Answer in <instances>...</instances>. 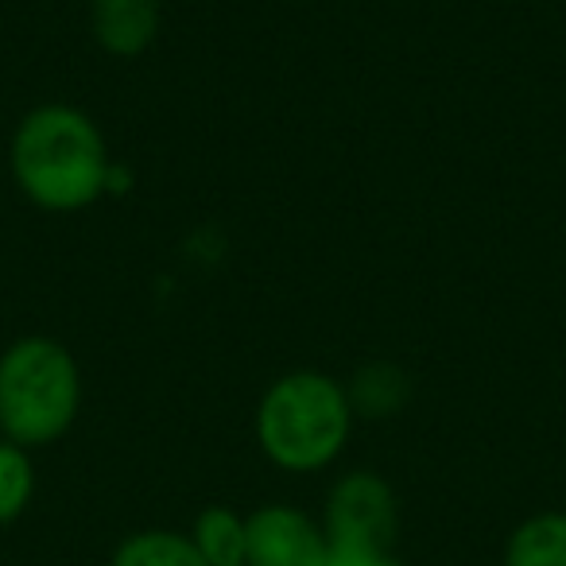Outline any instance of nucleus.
I'll return each mask as SVG.
<instances>
[{"label":"nucleus","mask_w":566,"mask_h":566,"mask_svg":"<svg viewBox=\"0 0 566 566\" xmlns=\"http://www.w3.org/2000/svg\"><path fill=\"white\" fill-rule=\"evenodd\" d=\"M9 167L28 202L51 213H74L105 195L113 159L105 133L86 109L48 102L20 117Z\"/></svg>","instance_id":"obj_1"},{"label":"nucleus","mask_w":566,"mask_h":566,"mask_svg":"<svg viewBox=\"0 0 566 566\" xmlns=\"http://www.w3.org/2000/svg\"><path fill=\"white\" fill-rule=\"evenodd\" d=\"M354 431L346 385L331 373L295 369L268 385L256 408L260 450L280 470L315 473L346 450Z\"/></svg>","instance_id":"obj_2"},{"label":"nucleus","mask_w":566,"mask_h":566,"mask_svg":"<svg viewBox=\"0 0 566 566\" xmlns=\"http://www.w3.org/2000/svg\"><path fill=\"white\" fill-rule=\"evenodd\" d=\"M82 408V369L48 334L17 338L0 354V431L17 447H48Z\"/></svg>","instance_id":"obj_3"},{"label":"nucleus","mask_w":566,"mask_h":566,"mask_svg":"<svg viewBox=\"0 0 566 566\" xmlns=\"http://www.w3.org/2000/svg\"><path fill=\"white\" fill-rule=\"evenodd\" d=\"M396 539V496L377 473H349L334 485L326 504V543L331 551L388 555Z\"/></svg>","instance_id":"obj_4"},{"label":"nucleus","mask_w":566,"mask_h":566,"mask_svg":"<svg viewBox=\"0 0 566 566\" xmlns=\"http://www.w3.org/2000/svg\"><path fill=\"white\" fill-rule=\"evenodd\" d=\"M244 539H249L244 566H323L331 555L326 532H318L315 520L287 504L252 512L244 520Z\"/></svg>","instance_id":"obj_5"},{"label":"nucleus","mask_w":566,"mask_h":566,"mask_svg":"<svg viewBox=\"0 0 566 566\" xmlns=\"http://www.w3.org/2000/svg\"><path fill=\"white\" fill-rule=\"evenodd\" d=\"M159 0H94L90 4V32L97 48L113 59H136L159 35Z\"/></svg>","instance_id":"obj_6"},{"label":"nucleus","mask_w":566,"mask_h":566,"mask_svg":"<svg viewBox=\"0 0 566 566\" xmlns=\"http://www.w3.org/2000/svg\"><path fill=\"white\" fill-rule=\"evenodd\" d=\"M346 396H349L354 416L388 419V416H396V411L408 408L411 380L396 361H365L361 369L349 377Z\"/></svg>","instance_id":"obj_7"},{"label":"nucleus","mask_w":566,"mask_h":566,"mask_svg":"<svg viewBox=\"0 0 566 566\" xmlns=\"http://www.w3.org/2000/svg\"><path fill=\"white\" fill-rule=\"evenodd\" d=\"M504 566H566V512H543L520 524Z\"/></svg>","instance_id":"obj_8"},{"label":"nucleus","mask_w":566,"mask_h":566,"mask_svg":"<svg viewBox=\"0 0 566 566\" xmlns=\"http://www.w3.org/2000/svg\"><path fill=\"white\" fill-rule=\"evenodd\" d=\"M195 547L206 566H244L249 539H244V520L229 509H206L195 524Z\"/></svg>","instance_id":"obj_9"},{"label":"nucleus","mask_w":566,"mask_h":566,"mask_svg":"<svg viewBox=\"0 0 566 566\" xmlns=\"http://www.w3.org/2000/svg\"><path fill=\"white\" fill-rule=\"evenodd\" d=\"M113 566H206L195 539L175 532H140L120 543Z\"/></svg>","instance_id":"obj_10"},{"label":"nucleus","mask_w":566,"mask_h":566,"mask_svg":"<svg viewBox=\"0 0 566 566\" xmlns=\"http://www.w3.org/2000/svg\"><path fill=\"white\" fill-rule=\"evenodd\" d=\"M32 489H35L32 458H28L24 447L4 439L0 442V524H9V520H17L28 509Z\"/></svg>","instance_id":"obj_11"},{"label":"nucleus","mask_w":566,"mask_h":566,"mask_svg":"<svg viewBox=\"0 0 566 566\" xmlns=\"http://www.w3.org/2000/svg\"><path fill=\"white\" fill-rule=\"evenodd\" d=\"M323 566H400L392 555H357V551H331Z\"/></svg>","instance_id":"obj_12"}]
</instances>
